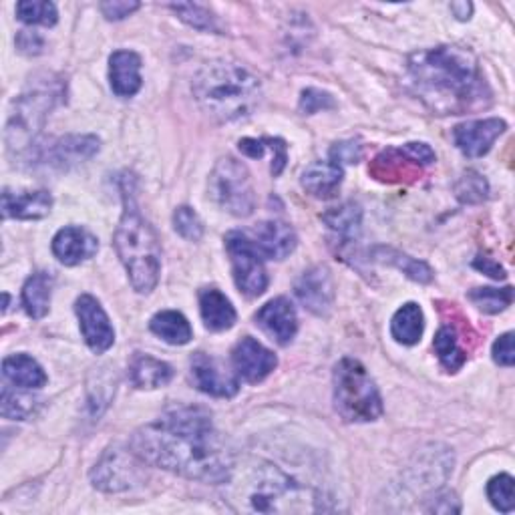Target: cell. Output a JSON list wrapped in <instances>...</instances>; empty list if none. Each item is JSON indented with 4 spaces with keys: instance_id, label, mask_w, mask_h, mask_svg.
I'll return each instance as SVG.
<instances>
[{
    "instance_id": "obj_31",
    "label": "cell",
    "mask_w": 515,
    "mask_h": 515,
    "mask_svg": "<svg viewBox=\"0 0 515 515\" xmlns=\"http://www.w3.org/2000/svg\"><path fill=\"white\" fill-rule=\"evenodd\" d=\"M433 347H435V353H437L441 365H443L449 373L459 371V369L465 365V361H467V355H465V353L461 351V347H459V336H457L455 326L443 324V326L439 328V332L435 334Z\"/></svg>"
},
{
    "instance_id": "obj_19",
    "label": "cell",
    "mask_w": 515,
    "mask_h": 515,
    "mask_svg": "<svg viewBox=\"0 0 515 515\" xmlns=\"http://www.w3.org/2000/svg\"><path fill=\"white\" fill-rule=\"evenodd\" d=\"M99 250V240L85 228L67 226L53 238V254L65 266H77L93 258Z\"/></svg>"
},
{
    "instance_id": "obj_24",
    "label": "cell",
    "mask_w": 515,
    "mask_h": 515,
    "mask_svg": "<svg viewBox=\"0 0 515 515\" xmlns=\"http://www.w3.org/2000/svg\"><path fill=\"white\" fill-rule=\"evenodd\" d=\"M322 222L336 234L340 248L355 246L363 230V210L359 204L347 202L322 214Z\"/></svg>"
},
{
    "instance_id": "obj_32",
    "label": "cell",
    "mask_w": 515,
    "mask_h": 515,
    "mask_svg": "<svg viewBox=\"0 0 515 515\" xmlns=\"http://www.w3.org/2000/svg\"><path fill=\"white\" fill-rule=\"evenodd\" d=\"M375 258L385 262V264H391L395 268H399L403 274H407L411 280L415 282H421V284H427L433 280V270L421 262V260H415L399 250H393V248H377L375 250Z\"/></svg>"
},
{
    "instance_id": "obj_8",
    "label": "cell",
    "mask_w": 515,
    "mask_h": 515,
    "mask_svg": "<svg viewBox=\"0 0 515 515\" xmlns=\"http://www.w3.org/2000/svg\"><path fill=\"white\" fill-rule=\"evenodd\" d=\"M431 163H435V151L427 143H405L379 153L369 171L379 182L401 184L415 182Z\"/></svg>"
},
{
    "instance_id": "obj_16",
    "label": "cell",
    "mask_w": 515,
    "mask_h": 515,
    "mask_svg": "<svg viewBox=\"0 0 515 515\" xmlns=\"http://www.w3.org/2000/svg\"><path fill=\"white\" fill-rule=\"evenodd\" d=\"M296 296L316 316H328L334 304V280L326 266H314L306 270L296 286Z\"/></svg>"
},
{
    "instance_id": "obj_45",
    "label": "cell",
    "mask_w": 515,
    "mask_h": 515,
    "mask_svg": "<svg viewBox=\"0 0 515 515\" xmlns=\"http://www.w3.org/2000/svg\"><path fill=\"white\" fill-rule=\"evenodd\" d=\"M17 47L25 55H39L43 53V39L35 31H21L17 37Z\"/></svg>"
},
{
    "instance_id": "obj_12",
    "label": "cell",
    "mask_w": 515,
    "mask_h": 515,
    "mask_svg": "<svg viewBox=\"0 0 515 515\" xmlns=\"http://www.w3.org/2000/svg\"><path fill=\"white\" fill-rule=\"evenodd\" d=\"M75 312L87 347L97 355L109 351L115 342V330L101 302L91 294H83L75 302Z\"/></svg>"
},
{
    "instance_id": "obj_15",
    "label": "cell",
    "mask_w": 515,
    "mask_h": 515,
    "mask_svg": "<svg viewBox=\"0 0 515 515\" xmlns=\"http://www.w3.org/2000/svg\"><path fill=\"white\" fill-rule=\"evenodd\" d=\"M232 363L238 377L254 385L262 383L278 367L276 355L268 351L264 345H260L252 336H244L236 342V347L232 351Z\"/></svg>"
},
{
    "instance_id": "obj_44",
    "label": "cell",
    "mask_w": 515,
    "mask_h": 515,
    "mask_svg": "<svg viewBox=\"0 0 515 515\" xmlns=\"http://www.w3.org/2000/svg\"><path fill=\"white\" fill-rule=\"evenodd\" d=\"M431 501V507H427V511H435V513H457L461 507H459V501L455 497V493L451 491H443V493H437L435 497L429 499Z\"/></svg>"
},
{
    "instance_id": "obj_47",
    "label": "cell",
    "mask_w": 515,
    "mask_h": 515,
    "mask_svg": "<svg viewBox=\"0 0 515 515\" xmlns=\"http://www.w3.org/2000/svg\"><path fill=\"white\" fill-rule=\"evenodd\" d=\"M473 266H475L477 270H481L483 274H487L489 278H493V280H503V278L507 276L505 270H503V266H499V262H495L493 258H487V256H477L475 262H473Z\"/></svg>"
},
{
    "instance_id": "obj_35",
    "label": "cell",
    "mask_w": 515,
    "mask_h": 515,
    "mask_svg": "<svg viewBox=\"0 0 515 515\" xmlns=\"http://www.w3.org/2000/svg\"><path fill=\"white\" fill-rule=\"evenodd\" d=\"M169 9L174 11L186 25H190L198 31H206V33H218L220 31L216 17L202 5L178 3V5H169Z\"/></svg>"
},
{
    "instance_id": "obj_25",
    "label": "cell",
    "mask_w": 515,
    "mask_h": 515,
    "mask_svg": "<svg viewBox=\"0 0 515 515\" xmlns=\"http://www.w3.org/2000/svg\"><path fill=\"white\" fill-rule=\"evenodd\" d=\"M200 312L206 328L212 332L230 330L238 318L230 298L218 288H204L200 292Z\"/></svg>"
},
{
    "instance_id": "obj_20",
    "label": "cell",
    "mask_w": 515,
    "mask_h": 515,
    "mask_svg": "<svg viewBox=\"0 0 515 515\" xmlns=\"http://www.w3.org/2000/svg\"><path fill=\"white\" fill-rule=\"evenodd\" d=\"M252 242L258 248V252L262 254V258L284 260L286 256H290L294 252L298 240H296L294 230L288 224L270 220V222H262L254 228Z\"/></svg>"
},
{
    "instance_id": "obj_37",
    "label": "cell",
    "mask_w": 515,
    "mask_h": 515,
    "mask_svg": "<svg viewBox=\"0 0 515 515\" xmlns=\"http://www.w3.org/2000/svg\"><path fill=\"white\" fill-rule=\"evenodd\" d=\"M487 497L495 509L501 513H511L515 507V495H513V477L507 473L495 475L487 483Z\"/></svg>"
},
{
    "instance_id": "obj_27",
    "label": "cell",
    "mask_w": 515,
    "mask_h": 515,
    "mask_svg": "<svg viewBox=\"0 0 515 515\" xmlns=\"http://www.w3.org/2000/svg\"><path fill=\"white\" fill-rule=\"evenodd\" d=\"M3 375L9 383L21 389H41L47 385V375L43 367L29 355H13L3 363Z\"/></svg>"
},
{
    "instance_id": "obj_10",
    "label": "cell",
    "mask_w": 515,
    "mask_h": 515,
    "mask_svg": "<svg viewBox=\"0 0 515 515\" xmlns=\"http://www.w3.org/2000/svg\"><path fill=\"white\" fill-rule=\"evenodd\" d=\"M143 461L133 453V449H121L119 445L109 447L95 469L91 471V481L99 491L105 493H119L133 489L135 485L143 483Z\"/></svg>"
},
{
    "instance_id": "obj_40",
    "label": "cell",
    "mask_w": 515,
    "mask_h": 515,
    "mask_svg": "<svg viewBox=\"0 0 515 515\" xmlns=\"http://www.w3.org/2000/svg\"><path fill=\"white\" fill-rule=\"evenodd\" d=\"M336 103L332 99L330 93L326 91H320V89H306L302 91V97H300V111L306 113V115H314L318 111H324V109H332Z\"/></svg>"
},
{
    "instance_id": "obj_11",
    "label": "cell",
    "mask_w": 515,
    "mask_h": 515,
    "mask_svg": "<svg viewBox=\"0 0 515 515\" xmlns=\"http://www.w3.org/2000/svg\"><path fill=\"white\" fill-rule=\"evenodd\" d=\"M308 491L290 479L280 469L266 465L258 471L254 487L248 495V503L254 511H284L282 501L286 499H306Z\"/></svg>"
},
{
    "instance_id": "obj_26",
    "label": "cell",
    "mask_w": 515,
    "mask_h": 515,
    "mask_svg": "<svg viewBox=\"0 0 515 515\" xmlns=\"http://www.w3.org/2000/svg\"><path fill=\"white\" fill-rule=\"evenodd\" d=\"M129 379L135 389H159L174 379V369L149 355L135 353L129 363Z\"/></svg>"
},
{
    "instance_id": "obj_46",
    "label": "cell",
    "mask_w": 515,
    "mask_h": 515,
    "mask_svg": "<svg viewBox=\"0 0 515 515\" xmlns=\"http://www.w3.org/2000/svg\"><path fill=\"white\" fill-rule=\"evenodd\" d=\"M272 145V137H264V139H242L238 143L240 151L252 159H260Z\"/></svg>"
},
{
    "instance_id": "obj_14",
    "label": "cell",
    "mask_w": 515,
    "mask_h": 515,
    "mask_svg": "<svg viewBox=\"0 0 515 515\" xmlns=\"http://www.w3.org/2000/svg\"><path fill=\"white\" fill-rule=\"evenodd\" d=\"M190 369L196 389L206 395L232 399L240 391L238 377L230 373L222 361L206 353H196L190 361Z\"/></svg>"
},
{
    "instance_id": "obj_1",
    "label": "cell",
    "mask_w": 515,
    "mask_h": 515,
    "mask_svg": "<svg viewBox=\"0 0 515 515\" xmlns=\"http://www.w3.org/2000/svg\"><path fill=\"white\" fill-rule=\"evenodd\" d=\"M147 465L202 483H228L234 457L204 407H174L157 421L139 427L129 441Z\"/></svg>"
},
{
    "instance_id": "obj_5",
    "label": "cell",
    "mask_w": 515,
    "mask_h": 515,
    "mask_svg": "<svg viewBox=\"0 0 515 515\" xmlns=\"http://www.w3.org/2000/svg\"><path fill=\"white\" fill-rule=\"evenodd\" d=\"M332 385L334 409L345 421L371 423L383 415L381 393L359 361L342 359L332 371Z\"/></svg>"
},
{
    "instance_id": "obj_41",
    "label": "cell",
    "mask_w": 515,
    "mask_h": 515,
    "mask_svg": "<svg viewBox=\"0 0 515 515\" xmlns=\"http://www.w3.org/2000/svg\"><path fill=\"white\" fill-rule=\"evenodd\" d=\"M363 157V145L355 139L351 141H340L334 143V147L330 149V161L334 163H357Z\"/></svg>"
},
{
    "instance_id": "obj_4",
    "label": "cell",
    "mask_w": 515,
    "mask_h": 515,
    "mask_svg": "<svg viewBox=\"0 0 515 515\" xmlns=\"http://www.w3.org/2000/svg\"><path fill=\"white\" fill-rule=\"evenodd\" d=\"M123 216L115 230V250L125 266L131 286L139 294H149L159 282L161 248L155 230L141 216L129 182L123 184Z\"/></svg>"
},
{
    "instance_id": "obj_48",
    "label": "cell",
    "mask_w": 515,
    "mask_h": 515,
    "mask_svg": "<svg viewBox=\"0 0 515 515\" xmlns=\"http://www.w3.org/2000/svg\"><path fill=\"white\" fill-rule=\"evenodd\" d=\"M451 11H453V15L459 21H467L471 17V13H473V5L471 3H453Z\"/></svg>"
},
{
    "instance_id": "obj_28",
    "label": "cell",
    "mask_w": 515,
    "mask_h": 515,
    "mask_svg": "<svg viewBox=\"0 0 515 515\" xmlns=\"http://www.w3.org/2000/svg\"><path fill=\"white\" fill-rule=\"evenodd\" d=\"M149 328L153 334H157L161 340H165L167 345H174V347L188 345L194 336V330H192L188 318L176 310L157 312L151 318Z\"/></svg>"
},
{
    "instance_id": "obj_13",
    "label": "cell",
    "mask_w": 515,
    "mask_h": 515,
    "mask_svg": "<svg viewBox=\"0 0 515 515\" xmlns=\"http://www.w3.org/2000/svg\"><path fill=\"white\" fill-rule=\"evenodd\" d=\"M101 147V141L95 135H67L51 145H37L33 151V161L47 163L51 167L67 169L85 159H91Z\"/></svg>"
},
{
    "instance_id": "obj_29",
    "label": "cell",
    "mask_w": 515,
    "mask_h": 515,
    "mask_svg": "<svg viewBox=\"0 0 515 515\" xmlns=\"http://www.w3.org/2000/svg\"><path fill=\"white\" fill-rule=\"evenodd\" d=\"M425 330V316L419 304L407 302L403 308H399L391 320V334L397 342L407 347L417 345Z\"/></svg>"
},
{
    "instance_id": "obj_21",
    "label": "cell",
    "mask_w": 515,
    "mask_h": 515,
    "mask_svg": "<svg viewBox=\"0 0 515 515\" xmlns=\"http://www.w3.org/2000/svg\"><path fill=\"white\" fill-rule=\"evenodd\" d=\"M109 81L117 97H133L141 85V57L133 51H115L109 57Z\"/></svg>"
},
{
    "instance_id": "obj_2",
    "label": "cell",
    "mask_w": 515,
    "mask_h": 515,
    "mask_svg": "<svg viewBox=\"0 0 515 515\" xmlns=\"http://www.w3.org/2000/svg\"><path fill=\"white\" fill-rule=\"evenodd\" d=\"M413 93L437 115H465L491 105L477 57L453 45L419 51L407 61Z\"/></svg>"
},
{
    "instance_id": "obj_3",
    "label": "cell",
    "mask_w": 515,
    "mask_h": 515,
    "mask_svg": "<svg viewBox=\"0 0 515 515\" xmlns=\"http://www.w3.org/2000/svg\"><path fill=\"white\" fill-rule=\"evenodd\" d=\"M202 111L216 121L248 117L262 99V85L256 75L236 63H206L192 85Z\"/></svg>"
},
{
    "instance_id": "obj_23",
    "label": "cell",
    "mask_w": 515,
    "mask_h": 515,
    "mask_svg": "<svg viewBox=\"0 0 515 515\" xmlns=\"http://www.w3.org/2000/svg\"><path fill=\"white\" fill-rule=\"evenodd\" d=\"M53 198L49 192H23L13 194L9 190L3 192V216L15 220H41L51 214Z\"/></svg>"
},
{
    "instance_id": "obj_9",
    "label": "cell",
    "mask_w": 515,
    "mask_h": 515,
    "mask_svg": "<svg viewBox=\"0 0 515 515\" xmlns=\"http://www.w3.org/2000/svg\"><path fill=\"white\" fill-rule=\"evenodd\" d=\"M226 250L232 262V272L236 286L248 298H256L268 288V274L264 268V258L254 246L246 232H230L226 236Z\"/></svg>"
},
{
    "instance_id": "obj_7",
    "label": "cell",
    "mask_w": 515,
    "mask_h": 515,
    "mask_svg": "<svg viewBox=\"0 0 515 515\" xmlns=\"http://www.w3.org/2000/svg\"><path fill=\"white\" fill-rule=\"evenodd\" d=\"M210 196L220 208L236 218H248L256 208L252 178L246 165L234 157H224L216 163L210 176Z\"/></svg>"
},
{
    "instance_id": "obj_39",
    "label": "cell",
    "mask_w": 515,
    "mask_h": 515,
    "mask_svg": "<svg viewBox=\"0 0 515 515\" xmlns=\"http://www.w3.org/2000/svg\"><path fill=\"white\" fill-rule=\"evenodd\" d=\"M174 228H176V232L182 238H186L190 242H198L204 236V222L188 206H182V208L176 210V214H174Z\"/></svg>"
},
{
    "instance_id": "obj_36",
    "label": "cell",
    "mask_w": 515,
    "mask_h": 515,
    "mask_svg": "<svg viewBox=\"0 0 515 515\" xmlns=\"http://www.w3.org/2000/svg\"><path fill=\"white\" fill-rule=\"evenodd\" d=\"M455 196L463 204H471V206L481 204L489 196V186H487L485 178L479 176L477 171H467V174H463L459 178V182L455 184Z\"/></svg>"
},
{
    "instance_id": "obj_30",
    "label": "cell",
    "mask_w": 515,
    "mask_h": 515,
    "mask_svg": "<svg viewBox=\"0 0 515 515\" xmlns=\"http://www.w3.org/2000/svg\"><path fill=\"white\" fill-rule=\"evenodd\" d=\"M51 292H53V276L49 272L33 274L23 288V306L31 318L47 316L51 308Z\"/></svg>"
},
{
    "instance_id": "obj_33",
    "label": "cell",
    "mask_w": 515,
    "mask_h": 515,
    "mask_svg": "<svg viewBox=\"0 0 515 515\" xmlns=\"http://www.w3.org/2000/svg\"><path fill=\"white\" fill-rule=\"evenodd\" d=\"M467 298L485 314H499L513 302V288H473Z\"/></svg>"
},
{
    "instance_id": "obj_22",
    "label": "cell",
    "mask_w": 515,
    "mask_h": 515,
    "mask_svg": "<svg viewBox=\"0 0 515 515\" xmlns=\"http://www.w3.org/2000/svg\"><path fill=\"white\" fill-rule=\"evenodd\" d=\"M342 165L334 161H314L302 171V188L318 198V200H330L338 194L342 184Z\"/></svg>"
},
{
    "instance_id": "obj_6",
    "label": "cell",
    "mask_w": 515,
    "mask_h": 515,
    "mask_svg": "<svg viewBox=\"0 0 515 515\" xmlns=\"http://www.w3.org/2000/svg\"><path fill=\"white\" fill-rule=\"evenodd\" d=\"M61 95L63 85L49 79V83L31 87L15 101V111L11 113L7 125V143L11 151L29 153L39 145L37 135L41 133L49 111L57 105Z\"/></svg>"
},
{
    "instance_id": "obj_42",
    "label": "cell",
    "mask_w": 515,
    "mask_h": 515,
    "mask_svg": "<svg viewBox=\"0 0 515 515\" xmlns=\"http://www.w3.org/2000/svg\"><path fill=\"white\" fill-rule=\"evenodd\" d=\"M493 361L501 367H513L515 363V351H513V334L505 332L501 334L493 345Z\"/></svg>"
},
{
    "instance_id": "obj_34",
    "label": "cell",
    "mask_w": 515,
    "mask_h": 515,
    "mask_svg": "<svg viewBox=\"0 0 515 515\" xmlns=\"http://www.w3.org/2000/svg\"><path fill=\"white\" fill-rule=\"evenodd\" d=\"M17 17L19 21L27 25H43V27H53L59 19L57 7L47 0H23L17 5Z\"/></svg>"
},
{
    "instance_id": "obj_38",
    "label": "cell",
    "mask_w": 515,
    "mask_h": 515,
    "mask_svg": "<svg viewBox=\"0 0 515 515\" xmlns=\"http://www.w3.org/2000/svg\"><path fill=\"white\" fill-rule=\"evenodd\" d=\"M35 409H37V399H33L31 395L17 393L11 387L3 389V417L5 419L25 421L35 413Z\"/></svg>"
},
{
    "instance_id": "obj_43",
    "label": "cell",
    "mask_w": 515,
    "mask_h": 515,
    "mask_svg": "<svg viewBox=\"0 0 515 515\" xmlns=\"http://www.w3.org/2000/svg\"><path fill=\"white\" fill-rule=\"evenodd\" d=\"M139 3H127V0H113V3H101V13L107 21H123L135 11H139Z\"/></svg>"
},
{
    "instance_id": "obj_18",
    "label": "cell",
    "mask_w": 515,
    "mask_h": 515,
    "mask_svg": "<svg viewBox=\"0 0 515 515\" xmlns=\"http://www.w3.org/2000/svg\"><path fill=\"white\" fill-rule=\"evenodd\" d=\"M256 324L272 338L276 340L280 347H286L292 342L298 330V316L294 304L278 296L270 302H266L258 312H256Z\"/></svg>"
},
{
    "instance_id": "obj_17",
    "label": "cell",
    "mask_w": 515,
    "mask_h": 515,
    "mask_svg": "<svg viewBox=\"0 0 515 515\" xmlns=\"http://www.w3.org/2000/svg\"><path fill=\"white\" fill-rule=\"evenodd\" d=\"M505 127V121L497 117L465 121L453 129V141L463 155L483 157L485 153H489L495 139L505 131Z\"/></svg>"
}]
</instances>
